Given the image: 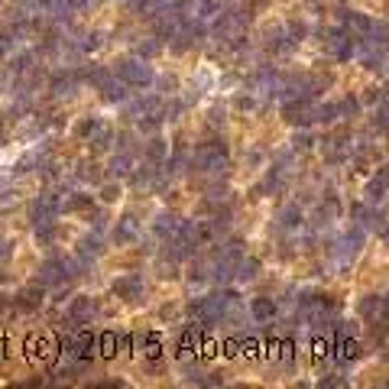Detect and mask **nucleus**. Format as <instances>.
I'll return each mask as SVG.
<instances>
[{"mask_svg":"<svg viewBox=\"0 0 389 389\" xmlns=\"http://www.w3.org/2000/svg\"><path fill=\"white\" fill-rule=\"evenodd\" d=\"M75 276H81V266H78V260L72 256H49L46 263L36 269V279L42 289H52V286H62L65 279H75Z\"/></svg>","mask_w":389,"mask_h":389,"instance_id":"f257e3e1","label":"nucleus"},{"mask_svg":"<svg viewBox=\"0 0 389 389\" xmlns=\"http://www.w3.org/2000/svg\"><path fill=\"white\" fill-rule=\"evenodd\" d=\"M114 75H117V78H121L127 88H149L153 81H156L153 65H149L146 59H140V55L121 59V62H117V68H114Z\"/></svg>","mask_w":389,"mask_h":389,"instance_id":"f03ea898","label":"nucleus"},{"mask_svg":"<svg viewBox=\"0 0 389 389\" xmlns=\"http://www.w3.org/2000/svg\"><path fill=\"white\" fill-rule=\"evenodd\" d=\"M282 121L292 127H312L315 123V101L312 97H286Z\"/></svg>","mask_w":389,"mask_h":389,"instance_id":"7ed1b4c3","label":"nucleus"},{"mask_svg":"<svg viewBox=\"0 0 389 389\" xmlns=\"http://www.w3.org/2000/svg\"><path fill=\"white\" fill-rule=\"evenodd\" d=\"M110 295L114 299H121V302H143L146 295V282L140 273H123V276H117V279L110 282Z\"/></svg>","mask_w":389,"mask_h":389,"instance_id":"20e7f679","label":"nucleus"},{"mask_svg":"<svg viewBox=\"0 0 389 389\" xmlns=\"http://www.w3.org/2000/svg\"><path fill=\"white\" fill-rule=\"evenodd\" d=\"M62 214V198H55L52 192H42L29 205V224L33 227H42V224H52V221Z\"/></svg>","mask_w":389,"mask_h":389,"instance_id":"39448f33","label":"nucleus"},{"mask_svg":"<svg viewBox=\"0 0 389 389\" xmlns=\"http://www.w3.org/2000/svg\"><path fill=\"white\" fill-rule=\"evenodd\" d=\"M325 46H328V52L338 62H347V59H353V52H357V36L347 33L344 26H338V29H331V33H328Z\"/></svg>","mask_w":389,"mask_h":389,"instance_id":"423d86ee","label":"nucleus"},{"mask_svg":"<svg viewBox=\"0 0 389 389\" xmlns=\"http://www.w3.org/2000/svg\"><path fill=\"white\" fill-rule=\"evenodd\" d=\"M97 315H101V302L95 295H75L68 305V318L75 325H91V321H97Z\"/></svg>","mask_w":389,"mask_h":389,"instance_id":"0eeeda50","label":"nucleus"},{"mask_svg":"<svg viewBox=\"0 0 389 389\" xmlns=\"http://www.w3.org/2000/svg\"><path fill=\"white\" fill-rule=\"evenodd\" d=\"M13 308H16V312H23V315L39 312V308H42V286H39V282L23 286V289L13 295Z\"/></svg>","mask_w":389,"mask_h":389,"instance_id":"6e6552de","label":"nucleus"},{"mask_svg":"<svg viewBox=\"0 0 389 389\" xmlns=\"http://www.w3.org/2000/svg\"><path fill=\"white\" fill-rule=\"evenodd\" d=\"M140 234H143V227H140L136 214H123V218L114 224V243H117V247H130V243H136L140 240Z\"/></svg>","mask_w":389,"mask_h":389,"instance_id":"1a4fd4ad","label":"nucleus"},{"mask_svg":"<svg viewBox=\"0 0 389 389\" xmlns=\"http://www.w3.org/2000/svg\"><path fill=\"white\" fill-rule=\"evenodd\" d=\"M340 26H344L347 33H353V36H357V42H360V39L370 36L373 20H370L366 13H360V10H340Z\"/></svg>","mask_w":389,"mask_h":389,"instance_id":"9d476101","label":"nucleus"},{"mask_svg":"<svg viewBox=\"0 0 389 389\" xmlns=\"http://www.w3.org/2000/svg\"><path fill=\"white\" fill-rule=\"evenodd\" d=\"M179 227H182V218H179L175 211H162V214H156V221H153V234H156V237H162V240L175 237V234H179Z\"/></svg>","mask_w":389,"mask_h":389,"instance_id":"9b49d317","label":"nucleus"},{"mask_svg":"<svg viewBox=\"0 0 389 389\" xmlns=\"http://www.w3.org/2000/svg\"><path fill=\"white\" fill-rule=\"evenodd\" d=\"M364 201L366 205H383V201H386V169H383V166H379V172L366 182Z\"/></svg>","mask_w":389,"mask_h":389,"instance_id":"f8f14e48","label":"nucleus"},{"mask_svg":"<svg viewBox=\"0 0 389 389\" xmlns=\"http://www.w3.org/2000/svg\"><path fill=\"white\" fill-rule=\"evenodd\" d=\"M334 247H338L334 253L344 256V260H347V256H357V253H360V247H364V231H360V227H351V231L344 234Z\"/></svg>","mask_w":389,"mask_h":389,"instance_id":"ddd939ff","label":"nucleus"},{"mask_svg":"<svg viewBox=\"0 0 389 389\" xmlns=\"http://www.w3.org/2000/svg\"><path fill=\"white\" fill-rule=\"evenodd\" d=\"M39 10H42L46 20H68V16H75L72 0H39Z\"/></svg>","mask_w":389,"mask_h":389,"instance_id":"4468645a","label":"nucleus"},{"mask_svg":"<svg viewBox=\"0 0 389 389\" xmlns=\"http://www.w3.org/2000/svg\"><path fill=\"white\" fill-rule=\"evenodd\" d=\"M156 169H159V162H153V159L143 156V162L134 166L127 175H130V182H134L136 188H146V185H153V179H156Z\"/></svg>","mask_w":389,"mask_h":389,"instance_id":"2eb2a0df","label":"nucleus"},{"mask_svg":"<svg viewBox=\"0 0 389 389\" xmlns=\"http://www.w3.org/2000/svg\"><path fill=\"white\" fill-rule=\"evenodd\" d=\"M95 198H91V194H68V198H65V201H62V211H65V214H91V211H95Z\"/></svg>","mask_w":389,"mask_h":389,"instance_id":"dca6fc26","label":"nucleus"},{"mask_svg":"<svg viewBox=\"0 0 389 389\" xmlns=\"http://www.w3.org/2000/svg\"><path fill=\"white\" fill-rule=\"evenodd\" d=\"M260 260H256V256H240V260H237V266H234V279L237 282H253L256 276H260Z\"/></svg>","mask_w":389,"mask_h":389,"instance_id":"f3484780","label":"nucleus"},{"mask_svg":"<svg viewBox=\"0 0 389 389\" xmlns=\"http://www.w3.org/2000/svg\"><path fill=\"white\" fill-rule=\"evenodd\" d=\"M75 253H78V260L88 266V260H97V256L104 253V243H101L97 234H91V237H81V240H78V250H75Z\"/></svg>","mask_w":389,"mask_h":389,"instance_id":"a211bd4d","label":"nucleus"},{"mask_svg":"<svg viewBox=\"0 0 389 389\" xmlns=\"http://www.w3.org/2000/svg\"><path fill=\"white\" fill-rule=\"evenodd\" d=\"M97 91H101V97H104L108 104H121V101H127V85H123L117 75H110V81H104Z\"/></svg>","mask_w":389,"mask_h":389,"instance_id":"6ab92c4d","label":"nucleus"},{"mask_svg":"<svg viewBox=\"0 0 389 389\" xmlns=\"http://www.w3.org/2000/svg\"><path fill=\"white\" fill-rule=\"evenodd\" d=\"M75 85H78V75L59 72L55 78H52V81H49V91H52L55 97H72V95H75Z\"/></svg>","mask_w":389,"mask_h":389,"instance_id":"aec40b11","label":"nucleus"},{"mask_svg":"<svg viewBox=\"0 0 389 389\" xmlns=\"http://www.w3.org/2000/svg\"><path fill=\"white\" fill-rule=\"evenodd\" d=\"M357 312H360V318L373 321L377 315H383V312H386V302H383V295H364V299L357 302Z\"/></svg>","mask_w":389,"mask_h":389,"instance_id":"412c9836","label":"nucleus"},{"mask_svg":"<svg viewBox=\"0 0 389 389\" xmlns=\"http://www.w3.org/2000/svg\"><path fill=\"white\" fill-rule=\"evenodd\" d=\"M250 312H253V318L260 321V325H266V321H273V318H276V302L260 295V299H253V302H250Z\"/></svg>","mask_w":389,"mask_h":389,"instance_id":"4be33fe9","label":"nucleus"},{"mask_svg":"<svg viewBox=\"0 0 389 389\" xmlns=\"http://www.w3.org/2000/svg\"><path fill=\"white\" fill-rule=\"evenodd\" d=\"M276 221H279V227H286V231H295V227H302L305 214L299 205H286V208H279V218Z\"/></svg>","mask_w":389,"mask_h":389,"instance_id":"5701e85b","label":"nucleus"},{"mask_svg":"<svg viewBox=\"0 0 389 389\" xmlns=\"http://www.w3.org/2000/svg\"><path fill=\"white\" fill-rule=\"evenodd\" d=\"M110 75H114V72H110L108 65H88L85 72H81V78L91 85V91H97L104 81H110Z\"/></svg>","mask_w":389,"mask_h":389,"instance_id":"b1692460","label":"nucleus"},{"mask_svg":"<svg viewBox=\"0 0 389 389\" xmlns=\"http://www.w3.org/2000/svg\"><path fill=\"white\" fill-rule=\"evenodd\" d=\"M340 214V201L334 198V194H328V201H321L315 211V224H331V221Z\"/></svg>","mask_w":389,"mask_h":389,"instance_id":"393cba45","label":"nucleus"},{"mask_svg":"<svg viewBox=\"0 0 389 389\" xmlns=\"http://www.w3.org/2000/svg\"><path fill=\"white\" fill-rule=\"evenodd\" d=\"M134 169V156L123 149V153H117V156H110V162H108V172L114 175V179H123L127 172Z\"/></svg>","mask_w":389,"mask_h":389,"instance_id":"a878e982","label":"nucleus"},{"mask_svg":"<svg viewBox=\"0 0 389 389\" xmlns=\"http://www.w3.org/2000/svg\"><path fill=\"white\" fill-rule=\"evenodd\" d=\"M88 140H91V153H104V149H110V146H114V140H117V136H114V130H110V127H104V123H101V130H95Z\"/></svg>","mask_w":389,"mask_h":389,"instance_id":"bb28decb","label":"nucleus"},{"mask_svg":"<svg viewBox=\"0 0 389 389\" xmlns=\"http://www.w3.org/2000/svg\"><path fill=\"white\" fill-rule=\"evenodd\" d=\"M81 182H91V185H101L104 182V169L97 166V162H91V159H85L81 166H78V172H75Z\"/></svg>","mask_w":389,"mask_h":389,"instance_id":"cd10ccee","label":"nucleus"},{"mask_svg":"<svg viewBox=\"0 0 389 389\" xmlns=\"http://www.w3.org/2000/svg\"><path fill=\"white\" fill-rule=\"evenodd\" d=\"M334 104H338V121H353V117L360 114V97H353V95L340 97Z\"/></svg>","mask_w":389,"mask_h":389,"instance_id":"c85d7f7f","label":"nucleus"},{"mask_svg":"<svg viewBox=\"0 0 389 389\" xmlns=\"http://www.w3.org/2000/svg\"><path fill=\"white\" fill-rule=\"evenodd\" d=\"M156 276H159V279H179V260H172V256L159 253V260H156Z\"/></svg>","mask_w":389,"mask_h":389,"instance_id":"c756f323","label":"nucleus"},{"mask_svg":"<svg viewBox=\"0 0 389 389\" xmlns=\"http://www.w3.org/2000/svg\"><path fill=\"white\" fill-rule=\"evenodd\" d=\"M166 153H169L166 140H162V136H149V143H146L143 156H146V159H153V162H162V159H166Z\"/></svg>","mask_w":389,"mask_h":389,"instance_id":"7c9ffc66","label":"nucleus"},{"mask_svg":"<svg viewBox=\"0 0 389 389\" xmlns=\"http://www.w3.org/2000/svg\"><path fill=\"white\" fill-rule=\"evenodd\" d=\"M101 201H104V205H114V201H121V194H123V188H121V182H114V179H110V182H101Z\"/></svg>","mask_w":389,"mask_h":389,"instance_id":"2f4dec72","label":"nucleus"},{"mask_svg":"<svg viewBox=\"0 0 389 389\" xmlns=\"http://www.w3.org/2000/svg\"><path fill=\"white\" fill-rule=\"evenodd\" d=\"M159 52H162V46H159V39H143V42H136V55L140 59H156Z\"/></svg>","mask_w":389,"mask_h":389,"instance_id":"473e14b6","label":"nucleus"},{"mask_svg":"<svg viewBox=\"0 0 389 389\" xmlns=\"http://www.w3.org/2000/svg\"><path fill=\"white\" fill-rule=\"evenodd\" d=\"M95 130H101V117H81V121L75 123V134L81 136V140H88Z\"/></svg>","mask_w":389,"mask_h":389,"instance_id":"72a5a7b5","label":"nucleus"},{"mask_svg":"<svg viewBox=\"0 0 389 389\" xmlns=\"http://www.w3.org/2000/svg\"><path fill=\"white\" fill-rule=\"evenodd\" d=\"M188 279L192 282H205L208 279V266L201 260H192V266H188Z\"/></svg>","mask_w":389,"mask_h":389,"instance_id":"f704fd0d","label":"nucleus"},{"mask_svg":"<svg viewBox=\"0 0 389 389\" xmlns=\"http://www.w3.org/2000/svg\"><path fill=\"white\" fill-rule=\"evenodd\" d=\"M16 46V33H0V55H7Z\"/></svg>","mask_w":389,"mask_h":389,"instance_id":"c9c22d12","label":"nucleus"},{"mask_svg":"<svg viewBox=\"0 0 389 389\" xmlns=\"http://www.w3.org/2000/svg\"><path fill=\"white\" fill-rule=\"evenodd\" d=\"M101 46V36H97V33H85V36H81V42H78V49H97Z\"/></svg>","mask_w":389,"mask_h":389,"instance_id":"e433bc0d","label":"nucleus"},{"mask_svg":"<svg viewBox=\"0 0 389 389\" xmlns=\"http://www.w3.org/2000/svg\"><path fill=\"white\" fill-rule=\"evenodd\" d=\"M373 127H377L379 134L386 130V104H383V101H379V110H377V117H373Z\"/></svg>","mask_w":389,"mask_h":389,"instance_id":"4c0bfd02","label":"nucleus"},{"mask_svg":"<svg viewBox=\"0 0 389 389\" xmlns=\"http://www.w3.org/2000/svg\"><path fill=\"white\" fill-rule=\"evenodd\" d=\"M373 101H383V91H379V88H366V95L360 97V104H373Z\"/></svg>","mask_w":389,"mask_h":389,"instance_id":"58836bf2","label":"nucleus"},{"mask_svg":"<svg viewBox=\"0 0 389 389\" xmlns=\"http://www.w3.org/2000/svg\"><path fill=\"white\" fill-rule=\"evenodd\" d=\"M312 143H315V140H312V136H308V134L295 136V153H299V149H302V153H305V149H312Z\"/></svg>","mask_w":389,"mask_h":389,"instance_id":"ea45409f","label":"nucleus"},{"mask_svg":"<svg viewBox=\"0 0 389 389\" xmlns=\"http://www.w3.org/2000/svg\"><path fill=\"white\" fill-rule=\"evenodd\" d=\"M0 312H3V315L16 312V308H13V299H10V295H3V292H0Z\"/></svg>","mask_w":389,"mask_h":389,"instance_id":"a19ab883","label":"nucleus"},{"mask_svg":"<svg viewBox=\"0 0 389 389\" xmlns=\"http://www.w3.org/2000/svg\"><path fill=\"white\" fill-rule=\"evenodd\" d=\"M211 123H214V127L224 123V108H211Z\"/></svg>","mask_w":389,"mask_h":389,"instance_id":"79ce46f5","label":"nucleus"},{"mask_svg":"<svg viewBox=\"0 0 389 389\" xmlns=\"http://www.w3.org/2000/svg\"><path fill=\"white\" fill-rule=\"evenodd\" d=\"M321 386H344V379H338V373H331V377L321 379Z\"/></svg>","mask_w":389,"mask_h":389,"instance_id":"37998d69","label":"nucleus"},{"mask_svg":"<svg viewBox=\"0 0 389 389\" xmlns=\"http://www.w3.org/2000/svg\"><path fill=\"white\" fill-rule=\"evenodd\" d=\"M13 253V243L10 240H0V260H7Z\"/></svg>","mask_w":389,"mask_h":389,"instance_id":"c03bdc74","label":"nucleus"},{"mask_svg":"<svg viewBox=\"0 0 389 389\" xmlns=\"http://www.w3.org/2000/svg\"><path fill=\"white\" fill-rule=\"evenodd\" d=\"M237 108H243V110H250V108H253V97H237Z\"/></svg>","mask_w":389,"mask_h":389,"instance_id":"a18cd8bd","label":"nucleus"},{"mask_svg":"<svg viewBox=\"0 0 389 389\" xmlns=\"http://www.w3.org/2000/svg\"><path fill=\"white\" fill-rule=\"evenodd\" d=\"M159 315H162V318H172V315H175V308H172V305H162V308H159Z\"/></svg>","mask_w":389,"mask_h":389,"instance_id":"49530a36","label":"nucleus"}]
</instances>
